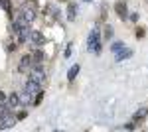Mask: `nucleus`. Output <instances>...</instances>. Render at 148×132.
I'll list each match as a JSON object with an SVG mask.
<instances>
[{"label": "nucleus", "mask_w": 148, "mask_h": 132, "mask_svg": "<svg viewBox=\"0 0 148 132\" xmlns=\"http://www.w3.org/2000/svg\"><path fill=\"white\" fill-rule=\"evenodd\" d=\"M101 34L97 28H93L89 36H87V51H91V53H101Z\"/></svg>", "instance_id": "nucleus-1"}, {"label": "nucleus", "mask_w": 148, "mask_h": 132, "mask_svg": "<svg viewBox=\"0 0 148 132\" xmlns=\"http://www.w3.org/2000/svg\"><path fill=\"white\" fill-rule=\"evenodd\" d=\"M30 79H32V81H36V83H40V85H44V81H46L44 67H42V65H34V63H32V69H30Z\"/></svg>", "instance_id": "nucleus-2"}, {"label": "nucleus", "mask_w": 148, "mask_h": 132, "mask_svg": "<svg viewBox=\"0 0 148 132\" xmlns=\"http://www.w3.org/2000/svg\"><path fill=\"white\" fill-rule=\"evenodd\" d=\"M28 42L36 47H40V45L46 44V36L42 32H38V30H30V38H28Z\"/></svg>", "instance_id": "nucleus-3"}, {"label": "nucleus", "mask_w": 148, "mask_h": 132, "mask_svg": "<svg viewBox=\"0 0 148 132\" xmlns=\"http://www.w3.org/2000/svg\"><path fill=\"white\" fill-rule=\"evenodd\" d=\"M114 12L119 14L121 20H126V18H128V14H126V0H119V2L114 4Z\"/></svg>", "instance_id": "nucleus-4"}, {"label": "nucleus", "mask_w": 148, "mask_h": 132, "mask_svg": "<svg viewBox=\"0 0 148 132\" xmlns=\"http://www.w3.org/2000/svg\"><path fill=\"white\" fill-rule=\"evenodd\" d=\"M30 55H32V63H34V65H42L44 59H46V55H44V51H42L40 47H34Z\"/></svg>", "instance_id": "nucleus-5"}, {"label": "nucleus", "mask_w": 148, "mask_h": 132, "mask_svg": "<svg viewBox=\"0 0 148 132\" xmlns=\"http://www.w3.org/2000/svg\"><path fill=\"white\" fill-rule=\"evenodd\" d=\"M128 57H132V49L123 47L121 51H116V53H114V61H116V63H121V61H125V59H128Z\"/></svg>", "instance_id": "nucleus-6"}, {"label": "nucleus", "mask_w": 148, "mask_h": 132, "mask_svg": "<svg viewBox=\"0 0 148 132\" xmlns=\"http://www.w3.org/2000/svg\"><path fill=\"white\" fill-rule=\"evenodd\" d=\"M32 69V55H24L18 63V71H30Z\"/></svg>", "instance_id": "nucleus-7"}, {"label": "nucleus", "mask_w": 148, "mask_h": 132, "mask_svg": "<svg viewBox=\"0 0 148 132\" xmlns=\"http://www.w3.org/2000/svg\"><path fill=\"white\" fill-rule=\"evenodd\" d=\"M30 26H22V30L16 34V38H18V44H24V42H28V38H30Z\"/></svg>", "instance_id": "nucleus-8"}, {"label": "nucleus", "mask_w": 148, "mask_h": 132, "mask_svg": "<svg viewBox=\"0 0 148 132\" xmlns=\"http://www.w3.org/2000/svg\"><path fill=\"white\" fill-rule=\"evenodd\" d=\"M26 91H28V93H30V95L34 97V95H38V93L42 91V85H40V83H36V81H32V79H30V81L26 83Z\"/></svg>", "instance_id": "nucleus-9"}, {"label": "nucleus", "mask_w": 148, "mask_h": 132, "mask_svg": "<svg viewBox=\"0 0 148 132\" xmlns=\"http://www.w3.org/2000/svg\"><path fill=\"white\" fill-rule=\"evenodd\" d=\"M79 71H81V65H79V63H75L73 67H69V71H67V81H75V77L79 75Z\"/></svg>", "instance_id": "nucleus-10"}, {"label": "nucleus", "mask_w": 148, "mask_h": 132, "mask_svg": "<svg viewBox=\"0 0 148 132\" xmlns=\"http://www.w3.org/2000/svg\"><path fill=\"white\" fill-rule=\"evenodd\" d=\"M18 99H20V105H30L32 103V95L24 89L22 93H18Z\"/></svg>", "instance_id": "nucleus-11"}, {"label": "nucleus", "mask_w": 148, "mask_h": 132, "mask_svg": "<svg viewBox=\"0 0 148 132\" xmlns=\"http://www.w3.org/2000/svg\"><path fill=\"white\" fill-rule=\"evenodd\" d=\"M75 18H77V6H75V4H69L67 6V20L73 22Z\"/></svg>", "instance_id": "nucleus-12"}, {"label": "nucleus", "mask_w": 148, "mask_h": 132, "mask_svg": "<svg viewBox=\"0 0 148 132\" xmlns=\"http://www.w3.org/2000/svg\"><path fill=\"white\" fill-rule=\"evenodd\" d=\"M146 112H148L146 107H140V109L134 112V116H132V118H134V120H140V118H144V116H146Z\"/></svg>", "instance_id": "nucleus-13"}, {"label": "nucleus", "mask_w": 148, "mask_h": 132, "mask_svg": "<svg viewBox=\"0 0 148 132\" xmlns=\"http://www.w3.org/2000/svg\"><path fill=\"white\" fill-rule=\"evenodd\" d=\"M8 105H10L12 109L20 105V99H18V93H12V95H10V99H8Z\"/></svg>", "instance_id": "nucleus-14"}, {"label": "nucleus", "mask_w": 148, "mask_h": 132, "mask_svg": "<svg viewBox=\"0 0 148 132\" xmlns=\"http://www.w3.org/2000/svg\"><path fill=\"white\" fill-rule=\"evenodd\" d=\"M0 8H4V10L12 16V2L10 0H0Z\"/></svg>", "instance_id": "nucleus-15"}, {"label": "nucleus", "mask_w": 148, "mask_h": 132, "mask_svg": "<svg viewBox=\"0 0 148 132\" xmlns=\"http://www.w3.org/2000/svg\"><path fill=\"white\" fill-rule=\"evenodd\" d=\"M123 47H126L123 42H113V44H111V51H113V53H116V51H121Z\"/></svg>", "instance_id": "nucleus-16"}, {"label": "nucleus", "mask_w": 148, "mask_h": 132, "mask_svg": "<svg viewBox=\"0 0 148 132\" xmlns=\"http://www.w3.org/2000/svg\"><path fill=\"white\" fill-rule=\"evenodd\" d=\"M113 34H114V30H113V26L109 24V26H105V40H111L113 38Z\"/></svg>", "instance_id": "nucleus-17"}, {"label": "nucleus", "mask_w": 148, "mask_h": 132, "mask_svg": "<svg viewBox=\"0 0 148 132\" xmlns=\"http://www.w3.org/2000/svg\"><path fill=\"white\" fill-rule=\"evenodd\" d=\"M47 12H51V16H57V14H59V10H57L56 6H51V4H47L46 6V14Z\"/></svg>", "instance_id": "nucleus-18"}, {"label": "nucleus", "mask_w": 148, "mask_h": 132, "mask_svg": "<svg viewBox=\"0 0 148 132\" xmlns=\"http://www.w3.org/2000/svg\"><path fill=\"white\" fill-rule=\"evenodd\" d=\"M42 99H44V91H40V93L36 95V105H40V103H42Z\"/></svg>", "instance_id": "nucleus-19"}, {"label": "nucleus", "mask_w": 148, "mask_h": 132, "mask_svg": "<svg viewBox=\"0 0 148 132\" xmlns=\"http://www.w3.org/2000/svg\"><path fill=\"white\" fill-rule=\"evenodd\" d=\"M128 20H132V22H138V14H136V12H132V14L128 16Z\"/></svg>", "instance_id": "nucleus-20"}, {"label": "nucleus", "mask_w": 148, "mask_h": 132, "mask_svg": "<svg viewBox=\"0 0 148 132\" xmlns=\"http://www.w3.org/2000/svg\"><path fill=\"white\" fill-rule=\"evenodd\" d=\"M144 28H138V32H136V38H144Z\"/></svg>", "instance_id": "nucleus-21"}, {"label": "nucleus", "mask_w": 148, "mask_h": 132, "mask_svg": "<svg viewBox=\"0 0 148 132\" xmlns=\"http://www.w3.org/2000/svg\"><path fill=\"white\" fill-rule=\"evenodd\" d=\"M22 118H26V110H22V112L16 116V120H22Z\"/></svg>", "instance_id": "nucleus-22"}, {"label": "nucleus", "mask_w": 148, "mask_h": 132, "mask_svg": "<svg viewBox=\"0 0 148 132\" xmlns=\"http://www.w3.org/2000/svg\"><path fill=\"white\" fill-rule=\"evenodd\" d=\"M123 128H125V130H132V128H134V124H132V122H130V124H125V126H123Z\"/></svg>", "instance_id": "nucleus-23"}, {"label": "nucleus", "mask_w": 148, "mask_h": 132, "mask_svg": "<svg viewBox=\"0 0 148 132\" xmlns=\"http://www.w3.org/2000/svg\"><path fill=\"white\" fill-rule=\"evenodd\" d=\"M16 47H18V45H16V44H8V51H14Z\"/></svg>", "instance_id": "nucleus-24"}, {"label": "nucleus", "mask_w": 148, "mask_h": 132, "mask_svg": "<svg viewBox=\"0 0 148 132\" xmlns=\"http://www.w3.org/2000/svg\"><path fill=\"white\" fill-rule=\"evenodd\" d=\"M4 101H6V93H2V91H0V103H4Z\"/></svg>", "instance_id": "nucleus-25"}, {"label": "nucleus", "mask_w": 148, "mask_h": 132, "mask_svg": "<svg viewBox=\"0 0 148 132\" xmlns=\"http://www.w3.org/2000/svg\"><path fill=\"white\" fill-rule=\"evenodd\" d=\"M83 2H91V0H83Z\"/></svg>", "instance_id": "nucleus-26"}]
</instances>
